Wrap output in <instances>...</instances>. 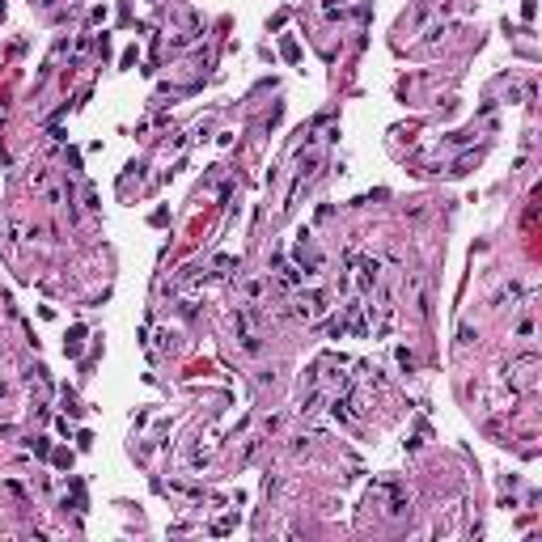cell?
<instances>
[{
    "mask_svg": "<svg viewBox=\"0 0 542 542\" xmlns=\"http://www.w3.org/2000/svg\"><path fill=\"white\" fill-rule=\"evenodd\" d=\"M534 373H538V356H534V352H525V356H517V360L509 364V382H513L517 394H529V390L538 386Z\"/></svg>",
    "mask_w": 542,
    "mask_h": 542,
    "instance_id": "6da1fadb",
    "label": "cell"
},
{
    "mask_svg": "<svg viewBox=\"0 0 542 542\" xmlns=\"http://www.w3.org/2000/svg\"><path fill=\"white\" fill-rule=\"evenodd\" d=\"M327 309H331V305H327V293H318V288H313V293H301V297H297V309H293V313L305 318V322H318Z\"/></svg>",
    "mask_w": 542,
    "mask_h": 542,
    "instance_id": "7a4b0ae2",
    "label": "cell"
}]
</instances>
